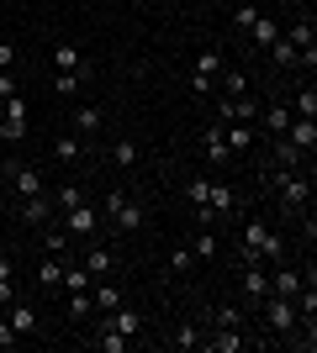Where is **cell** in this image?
Listing matches in <instances>:
<instances>
[{"label": "cell", "mask_w": 317, "mask_h": 353, "mask_svg": "<svg viewBox=\"0 0 317 353\" xmlns=\"http://www.w3.org/2000/svg\"><path fill=\"white\" fill-rule=\"evenodd\" d=\"M270 59H275V69H302V53H296L286 37H275V43H270Z\"/></svg>", "instance_id": "obj_26"}, {"label": "cell", "mask_w": 317, "mask_h": 353, "mask_svg": "<svg viewBox=\"0 0 317 353\" xmlns=\"http://www.w3.org/2000/svg\"><path fill=\"white\" fill-rule=\"evenodd\" d=\"M53 159H59V163H79V159H85V137H79V132H59V137H53Z\"/></svg>", "instance_id": "obj_20"}, {"label": "cell", "mask_w": 317, "mask_h": 353, "mask_svg": "<svg viewBox=\"0 0 317 353\" xmlns=\"http://www.w3.org/2000/svg\"><path fill=\"white\" fill-rule=\"evenodd\" d=\"M0 280H11V259H0Z\"/></svg>", "instance_id": "obj_46"}, {"label": "cell", "mask_w": 317, "mask_h": 353, "mask_svg": "<svg viewBox=\"0 0 317 353\" xmlns=\"http://www.w3.org/2000/svg\"><path fill=\"white\" fill-rule=\"evenodd\" d=\"M275 37H280V21L259 11V16H254V27H249V43H254V48H270Z\"/></svg>", "instance_id": "obj_22"}, {"label": "cell", "mask_w": 317, "mask_h": 353, "mask_svg": "<svg viewBox=\"0 0 317 353\" xmlns=\"http://www.w3.org/2000/svg\"><path fill=\"white\" fill-rule=\"evenodd\" d=\"M127 343H133V338H122L117 327H101V332H95V348H101V353H127Z\"/></svg>", "instance_id": "obj_31"}, {"label": "cell", "mask_w": 317, "mask_h": 353, "mask_svg": "<svg viewBox=\"0 0 317 353\" xmlns=\"http://www.w3.org/2000/svg\"><path fill=\"white\" fill-rule=\"evenodd\" d=\"M280 137H291V143H296L307 159H312V148H317V117H291V127H286Z\"/></svg>", "instance_id": "obj_11"}, {"label": "cell", "mask_w": 317, "mask_h": 353, "mask_svg": "<svg viewBox=\"0 0 317 353\" xmlns=\"http://www.w3.org/2000/svg\"><path fill=\"white\" fill-rule=\"evenodd\" d=\"M53 216V195H27V201H21V221H27V227H43V221Z\"/></svg>", "instance_id": "obj_19"}, {"label": "cell", "mask_w": 317, "mask_h": 353, "mask_svg": "<svg viewBox=\"0 0 317 353\" xmlns=\"http://www.w3.org/2000/svg\"><path fill=\"white\" fill-rule=\"evenodd\" d=\"M85 269H90V280H106V274H111V253L90 248V253H85Z\"/></svg>", "instance_id": "obj_33"}, {"label": "cell", "mask_w": 317, "mask_h": 353, "mask_svg": "<svg viewBox=\"0 0 317 353\" xmlns=\"http://www.w3.org/2000/svg\"><path fill=\"white\" fill-rule=\"evenodd\" d=\"M222 95H249V74L243 69H222Z\"/></svg>", "instance_id": "obj_35"}, {"label": "cell", "mask_w": 317, "mask_h": 353, "mask_svg": "<svg viewBox=\"0 0 317 353\" xmlns=\"http://www.w3.org/2000/svg\"><path fill=\"white\" fill-rule=\"evenodd\" d=\"M201 348H211V353H243V348H249V338H238V327H217L211 338H201Z\"/></svg>", "instance_id": "obj_17"}, {"label": "cell", "mask_w": 317, "mask_h": 353, "mask_svg": "<svg viewBox=\"0 0 317 353\" xmlns=\"http://www.w3.org/2000/svg\"><path fill=\"white\" fill-rule=\"evenodd\" d=\"M64 269H69V264H64L59 253H53V259H43V269H37V285H48V290H59V285H64Z\"/></svg>", "instance_id": "obj_28"}, {"label": "cell", "mask_w": 317, "mask_h": 353, "mask_svg": "<svg viewBox=\"0 0 317 353\" xmlns=\"http://www.w3.org/2000/svg\"><path fill=\"white\" fill-rule=\"evenodd\" d=\"M59 216H64V232L69 237H95V227H101V211L90 201H79L75 211H59Z\"/></svg>", "instance_id": "obj_8"}, {"label": "cell", "mask_w": 317, "mask_h": 353, "mask_svg": "<svg viewBox=\"0 0 317 353\" xmlns=\"http://www.w3.org/2000/svg\"><path fill=\"white\" fill-rule=\"evenodd\" d=\"M122 301H127V290H122V285H111V280L95 285V311H101V316H106V311H117Z\"/></svg>", "instance_id": "obj_23"}, {"label": "cell", "mask_w": 317, "mask_h": 353, "mask_svg": "<svg viewBox=\"0 0 317 353\" xmlns=\"http://www.w3.org/2000/svg\"><path fill=\"white\" fill-rule=\"evenodd\" d=\"M11 63H16V48H11V43H0V69H11Z\"/></svg>", "instance_id": "obj_43"}, {"label": "cell", "mask_w": 317, "mask_h": 353, "mask_svg": "<svg viewBox=\"0 0 317 353\" xmlns=\"http://www.w3.org/2000/svg\"><path fill=\"white\" fill-rule=\"evenodd\" d=\"M79 201H85V190H79V185H59V190H53V211H75Z\"/></svg>", "instance_id": "obj_32"}, {"label": "cell", "mask_w": 317, "mask_h": 353, "mask_svg": "<svg viewBox=\"0 0 317 353\" xmlns=\"http://www.w3.org/2000/svg\"><path fill=\"white\" fill-rule=\"evenodd\" d=\"M254 121L265 127V137H280V132L291 127V105H286V101H270V105H259Z\"/></svg>", "instance_id": "obj_10"}, {"label": "cell", "mask_w": 317, "mask_h": 353, "mask_svg": "<svg viewBox=\"0 0 317 353\" xmlns=\"http://www.w3.org/2000/svg\"><path fill=\"white\" fill-rule=\"evenodd\" d=\"M69 316H90V290H69Z\"/></svg>", "instance_id": "obj_38"}, {"label": "cell", "mask_w": 317, "mask_h": 353, "mask_svg": "<svg viewBox=\"0 0 317 353\" xmlns=\"http://www.w3.org/2000/svg\"><path fill=\"white\" fill-rule=\"evenodd\" d=\"M175 348H201V332L191 322H180V327H175Z\"/></svg>", "instance_id": "obj_39"}, {"label": "cell", "mask_w": 317, "mask_h": 353, "mask_svg": "<svg viewBox=\"0 0 317 353\" xmlns=\"http://www.w3.org/2000/svg\"><path fill=\"white\" fill-rule=\"evenodd\" d=\"M191 264H196V253H191V248H175V253H169V269H175V274H185Z\"/></svg>", "instance_id": "obj_42"}, {"label": "cell", "mask_w": 317, "mask_h": 353, "mask_svg": "<svg viewBox=\"0 0 317 353\" xmlns=\"http://www.w3.org/2000/svg\"><path fill=\"white\" fill-rule=\"evenodd\" d=\"M6 322H11L16 338H32V332H37V306H27V301H11V306H6Z\"/></svg>", "instance_id": "obj_13"}, {"label": "cell", "mask_w": 317, "mask_h": 353, "mask_svg": "<svg viewBox=\"0 0 317 353\" xmlns=\"http://www.w3.org/2000/svg\"><path fill=\"white\" fill-rule=\"evenodd\" d=\"M286 6H296V11H307V0H286Z\"/></svg>", "instance_id": "obj_47"}, {"label": "cell", "mask_w": 317, "mask_h": 353, "mask_svg": "<svg viewBox=\"0 0 317 353\" xmlns=\"http://www.w3.org/2000/svg\"><path fill=\"white\" fill-rule=\"evenodd\" d=\"M111 163H117V169H133L137 163V143L133 137H117V143H111Z\"/></svg>", "instance_id": "obj_30"}, {"label": "cell", "mask_w": 317, "mask_h": 353, "mask_svg": "<svg viewBox=\"0 0 317 353\" xmlns=\"http://www.w3.org/2000/svg\"><path fill=\"white\" fill-rule=\"evenodd\" d=\"M259 322H265L270 338H291L302 316H296V301H286V295H265V301H259Z\"/></svg>", "instance_id": "obj_2"}, {"label": "cell", "mask_w": 317, "mask_h": 353, "mask_svg": "<svg viewBox=\"0 0 317 353\" xmlns=\"http://www.w3.org/2000/svg\"><path fill=\"white\" fill-rule=\"evenodd\" d=\"M11 343H21V338L11 332V322H0V348H11Z\"/></svg>", "instance_id": "obj_44"}, {"label": "cell", "mask_w": 317, "mask_h": 353, "mask_svg": "<svg viewBox=\"0 0 317 353\" xmlns=\"http://www.w3.org/2000/svg\"><path fill=\"white\" fill-rule=\"evenodd\" d=\"M101 327H117L122 338H137V332H143V316H137V311L127 306V301H122L117 311H106V322H101Z\"/></svg>", "instance_id": "obj_15"}, {"label": "cell", "mask_w": 317, "mask_h": 353, "mask_svg": "<svg viewBox=\"0 0 317 353\" xmlns=\"http://www.w3.org/2000/svg\"><path fill=\"white\" fill-rule=\"evenodd\" d=\"M286 105H291V117H317V90H312V85H302Z\"/></svg>", "instance_id": "obj_27"}, {"label": "cell", "mask_w": 317, "mask_h": 353, "mask_svg": "<svg viewBox=\"0 0 317 353\" xmlns=\"http://www.w3.org/2000/svg\"><path fill=\"white\" fill-rule=\"evenodd\" d=\"M101 105H75V111H69V132H79V137H95L101 132Z\"/></svg>", "instance_id": "obj_14"}, {"label": "cell", "mask_w": 317, "mask_h": 353, "mask_svg": "<svg viewBox=\"0 0 317 353\" xmlns=\"http://www.w3.org/2000/svg\"><path fill=\"white\" fill-rule=\"evenodd\" d=\"M302 274H296V269L286 264V259H275V274H270V295H286V301H296V295H302Z\"/></svg>", "instance_id": "obj_9"}, {"label": "cell", "mask_w": 317, "mask_h": 353, "mask_svg": "<svg viewBox=\"0 0 317 353\" xmlns=\"http://www.w3.org/2000/svg\"><path fill=\"white\" fill-rule=\"evenodd\" d=\"M6 185L16 190V201H27V195H43V190H48L43 174H37V163H21V159L6 163Z\"/></svg>", "instance_id": "obj_6"}, {"label": "cell", "mask_w": 317, "mask_h": 353, "mask_svg": "<svg viewBox=\"0 0 317 353\" xmlns=\"http://www.w3.org/2000/svg\"><path fill=\"white\" fill-rule=\"evenodd\" d=\"M0 137H6V143H21V137H27V95H21V90H16V95H6Z\"/></svg>", "instance_id": "obj_7"}, {"label": "cell", "mask_w": 317, "mask_h": 353, "mask_svg": "<svg viewBox=\"0 0 317 353\" xmlns=\"http://www.w3.org/2000/svg\"><path fill=\"white\" fill-rule=\"evenodd\" d=\"M191 253H196V259H217V253H222V237H217V227H201L196 243H191Z\"/></svg>", "instance_id": "obj_25"}, {"label": "cell", "mask_w": 317, "mask_h": 353, "mask_svg": "<svg viewBox=\"0 0 317 353\" xmlns=\"http://www.w3.org/2000/svg\"><path fill=\"white\" fill-rule=\"evenodd\" d=\"M243 295H249V301H265V295H270V274H265V264H243Z\"/></svg>", "instance_id": "obj_21"}, {"label": "cell", "mask_w": 317, "mask_h": 353, "mask_svg": "<svg viewBox=\"0 0 317 353\" xmlns=\"http://www.w3.org/2000/svg\"><path fill=\"white\" fill-rule=\"evenodd\" d=\"M275 259H286V237L265 227L259 216L243 221V243H238V264H275Z\"/></svg>", "instance_id": "obj_1"}, {"label": "cell", "mask_w": 317, "mask_h": 353, "mask_svg": "<svg viewBox=\"0 0 317 353\" xmlns=\"http://www.w3.org/2000/svg\"><path fill=\"white\" fill-rule=\"evenodd\" d=\"M254 16H259V6H254V0H238V11H233V27H238V32H249V27H254Z\"/></svg>", "instance_id": "obj_36"}, {"label": "cell", "mask_w": 317, "mask_h": 353, "mask_svg": "<svg viewBox=\"0 0 317 353\" xmlns=\"http://www.w3.org/2000/svg\"><path fill=\"white\" fill-rule=\"evenodd\" d=\"M222 137H227V148H233V159H238V153H249V148H254L259 127H254V121H222Z\"/></svg>", "instance_id": "obj_12"}, {"label": "cell", "mask_w": 317, "mask_h": 353, "mask_svg": "<svg viewBox=\"0 0 317 353\" xmlns=\"http://www.w3.org/2000/svg\"><path fill=\"white\" fill-rule=\"evenodd\" d=\"M11 301H16V290H11V280H0V311L11 306Z\"/></svg>", "instance_id": "obj_45"}, {"label": "cell", "mask_w": 317, "mask_h": 353, "mask_svg": "<svg viewBox=\"0 0 317 353\" xmlns=\"http://www.w3.org/2000/svg\"><path fill=\"white\" fill-rule=\"evenodd\" d=\"M270 163H280V169H302L307 153L291 143V137H275V143H270Z\"/></svg>", "instance_id": "obj_18"}, {"label": "cell", "mask_w": 317, "mask_h": 353, "mask_svg": "<svg viewBox=\"0 0 317 353\" xmlns=\"http://www.w3.org/2000/svg\"><path fill=\"white\" fill-rule=\"evenodd\" d=\"M206 185H211L206 174H196V179H191V185H185V201H191V206H196V211L206 206Z\"/></svg>", "instance_id": "obj_37"}, {"label": "cell", "mask_w": 317, "mask_h": 353, "mask_svg": "<svg viewBox=\"0 0 317 353\" xmlns=\"http://www.w3.org/2000/svg\"><path fill=\"white\" fill-rule=\"evenodd\" d=\"M69 248H75V237L64 232V227H48V253H59L64 264H69Z\"/></svg>", "instance_id": "obj_34"}, {"label": "cell", "mask_w": 317, "mask_h": 353, "mask_svg": "<svg viewBox=\"0 0 317 353\" xmlns=\"http://www.w3.org/2000/svg\"><path fill=\"white\" fill-rule=\"evenodd\" d=\"M53 69H85L79 48H75V43H53Z\"/></svg>", "instance_id": "obj_29"}, {"label": "cell", "mask_w": 317, "mask_h": 353, "mask_svg": "<svg viewBox=\"0 0 317 353\" xmlns=\"http://www.w3.org/2000/svg\"><path fill=\"white\" fill-rule=\"evenodd\" d=\"M64 290H90V269H64Z\"/></svg>", "instance_id": "obj_40"}, {"label": "cell", "mask_w": 317, "mask_h": 353, "mask_svg": "<svg viewBox=\"0 0 317 353\" xmlns=\"http://www.w3.org/2000/svg\"><path fill=\"white\" fill-rule=\"evenodd\" d=\"M222 69H227L222 53H217V48H206V53L196 59V74H191V95H201V101H206V95H217V74H222Z\"/></svg>", "instance_id": "obj_5"}, {"label": "cell", "mask_w": 317, "mask_h": 353, "mask_svg": "<svg viewBox=\"0 0 317 353\" xmlns=\"http://www.w3.org/2000/svg\"><path fill=\"white\" fill-rule=\"evenodd\" d=\"M201 148H206V163H227L233 159V148H227V137H222V121H211L206 132H201Z\"/></svg>", "instance_id": "obj_16"}, {"label": "cell", "mask_w": 317, "mask_h": 353, "mask_svg": "<svg viewBox=\"0 0 317 353\" xmlns=\"http://www.w3.org/2000/svg\"><path fill=\"white\" fill-rule=\"evenodd\" d=\"M217 327H243V311L238 306H217V316H211Z\"/></svg>", "instance_id": "obj_41"}, {"label": "cell", "mask_w": 317, "mask_h": 353, "mask_svg": "<svg viewBox=\"0 0 317 353\" xmlns=\"http://www.w3.org/2000/svg\"><path fill=\"white\" fill-rule=\"evenodd\" d=\"M270 195L280 201V211H286V216H302V206L312 201V174H302V169H291V174L280 179V185H275Z\"/></svg>", "instance_id": "obj_3"}, {"label": "cell", "mask_w": 317, "mask_h": 353, "mask_svg": "<svg viewBox=\"0 0 317 353\" xmlns=\"http://www.w3.org/2000/svg\"><path fill=\"white\" fill-rule=\"evenodd\" d=\"M101 216H111L122 232H137V227H143V206H137L133 195H122V190H111L101 201Z\"/></svg>", "instance_id": "obj_4"}, {"label": "cell", "mask_w": 317, "mask_h": 353, "mask_svg": "<svg viewBox=\"0 0 317 353\" xmlns=\"http://www.w3.org/2000/svg\"><path fill=\"white\" fill-rule=\"evenodd\" d=\"M79 85H85V69H59L53 74V95H64V101L79 95Z\"/></svg>", "instance_id": "obj_24"}]
</instances>
